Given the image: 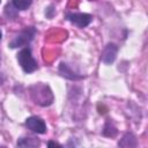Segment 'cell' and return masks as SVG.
Instances as JSON below:
<instances>
[{
	"label": "cell",
	"mask_w": 148,
	"mask_h": 148,
	"mask_svg": "<svg viewBox=\"0 0 148 148\" xmlns=\"http://www.w3.org/2000/svg\"><path fill=\"white\" fill-rule=\"evenodd\" d=\"M34 0H13V6L18 10H25L28 9Z\"/></svg>",
	"instance_id": "30bf717a"
},
{
	"label": "cell",
	"mask_w": 148,
	"mask_h": 148,
	"mask_svg": "<svg viewBox=\"0 0 148 148\" xmlns=\"http://www.w3.org/2000/svg\"><path fill=\"white\" fill-rule=\"evenodd\" d=\"M31 97L36 104H39L40 97H43V106L50 105L53 101L51 90L49 89V87H46L44 84H38V86L36 84V86L31 87Z\"/></svg>",
	"instance_id": "7a4b0ae2"
},
{
	"label": "cell",
	"mask_w": 148,
	"mask_h": 148,
	"mask_svg": "<svg viewBox=\"0 0 148 148\" xmlns=\"http://www.w3.org/2000/svg\"><path fill=\"white\" fill-rule=\"evenodd\" d=\"M117 52H118L117 45L113 43H109L102 52V61L106 65L112 64L117 58Z\"/></svg>",
	"instance_id": "8992f818"
},
{
	"label": "cell",
	"mask_w": 148,
	"mask_h": 148,
	"mask_svg": "<svg viewBox=\"0 0 148 148\" xmlns=\"http://www.w3.org/2000/svg\"><path fill=\"white\" fill-rule=\"evenodd\" d=\"M1 36H2V35H1V31H0V39H1Z\"/></svg>",
	"instance_id": "7c38bea8"
},
{
	"label": "cell",
	"mask_w": 148,
	"mask_h": 148,
	"mask_svg": "<svg viewBox=\"0 0 148 148\" xmlns=\"http://www.w3.org/2000/svg\"><path fill=\"white\" fill-rule=\"evenodd\" d=\"M17 60H18V64L21 65L22 69L25 72V73H32L37 69L38 65H37V61L35 60V58L32 57V53H31V50L30 47L25 46L23 47L18 54H17Z\"/></svg>",
	"instance_id": "6da1fadb"
},
{
	"label": "cell",
	"mask_w": 148,
	"mask_h": 148,
	"mask_svg": "<svg viewBox=\"0 0 148 148\" xmlns=\"http://www.w3.org/2000/svg\"><path fill=\"white\" fill-rule=\"evenodd\" d=\"M118 145L121 147H135L136 146L135 136L132 133H127L124 135V138L121 139V141H119Z\"/></svg>",
	"instance_id": "ba28073f"
},
{
	"label": "cell",
	"mask_w": 148,
	"mask_h": 148,
	"mask_svg": "<svg viewBox=\"0 0 148 148\" xmlns=\"http://www.w3.org/2000/svg\"><path fill=\"white\" fill-rule=\"evenodd\" d=\"M66 18L79 28H84L92 21V16L86 13H67Z\"/></svg>",
	"instance_id": "277c9868"
},
{
	"label": "cell",
	"mask_w": 148,
	"mask_h": 148,
	"mask_svg": "<svg viewBox=\"0 0 148 148\" xmlns=\"http://www.w3.org/2000/svg\"><path fill=\"white\" fill-rule=\"evenodd\" d=\"M47 146H49V147H52V146H54V147H61L59 143H57V142H53V141H50V142L47 143Z\"/></svg>",
	"instance_id": "8fae6325"
},
{
	"label": "cell",
	"mask_w": 148,
	"mask_h": 148,
	"mask_svg": "<svg viewBox=\"0 0 148 148\" xmlns=\"http://www.w3.org/2000/svg\"><path fill=\"white\" fill-rule=\"evenodd\" d=\"M17 146H20V147H37V146H39V141L35 138H21L17 141Z\"/></svg>",
	"instance_id": "9c48e42d"
},
{
	"label": "cell",
	"mask_w": 148,
	"mask_h": 148,
	"mask_svg": "<svg viewBox=\"0 0 148 148\" xmlns=\"http://www.w3.org/2000/svg\"><path fill=\"white\" fill-rule=\"evenodd\" d=\"M0 1H1V0H0Z\"/></svg>",
	"instance_id": "4fadbf2b"
},
{
	"label": "cell",
	"mask_w": 148,
	"mask_h": 148,
	"mask_svg": "<svg viewBox=\"0 0 148 148\" xmlns=\"http://www.w3.org/2000/svg\"><path fill=\"white\" fill-rule=\"evenodd\" d=\"M36 35V29L35 28H25L24 30H22L10 43H9V46L12 49H15V47H21V46H25L28 45L32 38L35 37Z\"/></svg>",
	"instance_id": "3957f363"
},
{
	"label": "cell",
	"mask_w": 148,
	"mask_h": 148,
	"mask_svg": "<svg viewBox=\"0 0 148 148\" xmlns=\"http://www.w3.org/2000/svg\"><path fill=\"white\" fill-rule=\"evenodd\" d=\"M25 125L27 127L32 131L34 133H37V134H44L46 132V125L44 123V120L39 117H36V116H32V117H29L27 120H25Z\"/></svg>",
	"instance_id": "5b68a950"
},
{
	"label": "cell",
	"mask_w": 148,
	"mask_h": 148,
	"mask_svg": "<svg viewBox=\"0 0 148 148\" xmlns=\"http://www.w3.org/2000/svg\"><path fill=\"white\" fill-rule=\"evenodd\" d=\"M59 72H60V74H61L62 76H65V77H67V79H71V80H80V79H82V75L76 74V73H75L74 71H72L71 67H69L67 64H65V62H61V64H60V66H59Z\"/></svg>",
	"instance_id": "52a82bcc"
}]
</instances>
